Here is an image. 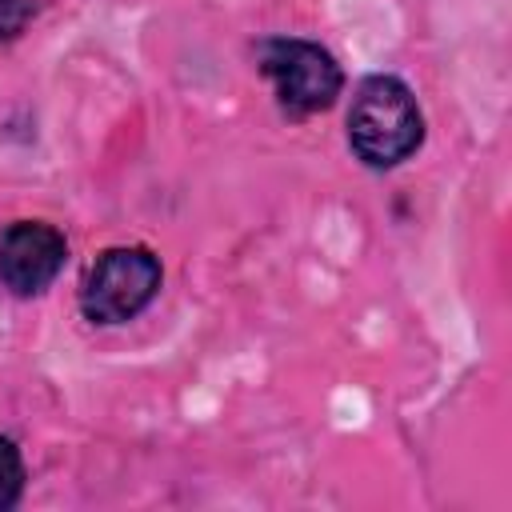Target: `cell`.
<instances>
[{
	"label": "cell",
	"mask_w": 512,
	"mask_h": 512,
	"mask_svg": "<svg viewBox=\"0 0 512 512\" xmlns=\"http://www.w3.org/2000/svg\"><path fill=\"white\" fill-rule=\"evenodd\" d=\"M344 128L352 156L372 172L404 164L424 144V112L416 92L392 72H372L356 84Z\"/></svg>",
	"instance_id": "1"
},
{
	"label": "cell",
	"mask_w": 512,
	"mask_h": 512,
	"mask_svg": "<svg viewBox=\"0 0 512 512\" xmlns=\"http://www.w3.org/2000/svg\"><path fill=\"white\" fill-rule=\"evenodd\" d=\"M256 72L272 84V96L288 120L328 112L344 92V68L336 56L300 36H268L256 44Z\"/></svg>",
	"instance_id": "2"
},
{
	"label": "cell",
	"mask_w": 512,
	"mask_h": 512,
	"mask_svg": "<svg viewBox=\"0 0 512 512\" xmlns=\"http://www.w3.org/2000/svg\"><path fill=\"white\" fill-rule=\"evenodd\" d=\"M164 268L160 256L144 244H112L104 248L80 284V316L100 328H116L136 320L160 292Z\"/></svg>",
	"instance_id": "3"
},
{
	"label": "cell",
	"mask_w": 512,
	"mask_h": 512,
	"mask_svg": "<svg viewBox=\"0 0 512 512\" xmlns=\"http://www.w3.org/2000/svg\"><path fill=\"white\" fill-rule=\"evenodd\" d=\"M68 264V240L56 224L16 220L0 232V288L28 300L52 288Z\"/></svg>",
	"instance_id": "4"
},
{
	"label": "cell",
	"mask_w": 512,
	"mask_h": 512,
	"mask_svg": "<svg viewBox=\"0 0 512 512\" xmlns=\"http://www.w3.org/2000/svg\"><path fill=\"white\" fill-rule=\"evenodd\" d=\"M24 488H28L24 452L12 436H0V512H12L24 500Z\"/></svg>",
	"instance_id": "5"
},
{
	"label": "cell",
	"mask_w": 512,
	"mask_h": 512,
	"mask_svg": "<svg viewBox=\"0 0 512 512\" xmlns=\"http://www.w3.org/2000/svg\"><path fill=\"white\" fill-rule=\"evenodd\" d=\"M36 0H0V44H12L24 36V28L36 20Z\"/></svg>",
	"instance_id": "6"
}]
</instances>
